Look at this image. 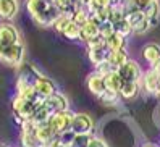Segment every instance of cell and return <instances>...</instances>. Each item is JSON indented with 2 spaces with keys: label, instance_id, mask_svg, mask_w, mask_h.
<instances>
[{
  "label": "cell",
  "instance_id": "obj_13",
  "mask_svg": "<svg viewBox=\"0 0 160 147\" xmlns=\"http://www.w3.org/2000/svg\"><path fill=\"white\" fill-rule=\"evenodd\" d=\"M36 137L39 141L41 145H49L52 144L55 139L58 137V134L53 131V128L50 126V123H42V125H37L36 126Z\"/></svg>",
  "mask_w": 160,
  "mask_h": 147
},
{
  "label": "cell",
  "instance_id": "obj_34",
  "mask_svg": "<svg viewBox=\"0 0 160 147\" xmlns=\"http://www.w3.org/2000/svg\"><path fill=\"white\" fill-rule=\"evenodd\" d=\"M74 137H76V133L70 130V131H65V133L58 134V141H60V144L70 147L73 144V141H74Z\"/></svg>",
  "mask_w": 160,
  "mask_h": 147
},
{
  "label": "cell",
  "instance_id": "obj_15",
  "mask_svg": "<svg viewBox=\"0 0 160 147\" xmlns=\"http://www.w3.org/2000/svg\"><path fill=\"white\" fill-rule=\"evenodd\" d=\"M20 10V3L18 0H0V18L3 21H10L16 16Z\"/></svg>",
  "mask_w": 160,
  "mask_h": 147
},
{
  "label": "cell",
  "instance_id": "obj_25",
  "mask_svg": "<svg viewBox=\"0 0 160 147\" xmlns=\"http://www.w3.org/2000/svg\"><path fill=\"white\" fill-rule=\"evenodd\" d=\"M53 113L50 112V110L49 108H47L44 104L39 107V108H37L36 110V113L32 115V118H31V121L37 126V125H42V123H47V121H49L50 120V116H52Z\"/></svg>",
  "mask_w": 160,
  "mask_h": 147
},
{
  "label": "cell",
  "instance_id": "obj_4",
  "mask_svg": "<svg viewBox=\"0 0 160 147\" xmlns=\"http://www.w3.org/2000/svg\"><path fill=\"white\" fill-rule=\"evenodd\" d=\"M23 58H24V45H23V42H18V44L10 45V47H5L3 57L0 61L8 66L18 68L23 65Z\"/></svg>",
  "mask_w": 160,
  "mask_h": 147
},
{
  "label": "cell",
  "instance_id": "obj_42",
  "mask_svg": "<svg viewBox=\"0 0 160 147\" xmlns=\"http://www.w3.org/2000/svg\"><path fill=\"white\" fill-rule=\"evenodd\" d=\"M3 52H5V45L0 42V60H2V57H3Z\"/></svg>",
  "mask_w": 160,
  "mask_h": 147
},
{
  "label": "cell",
  "instance_id": "obj_36",
  "mask_svg": "<svg viewBox=\"0 0 160 147\" xmlns=\"http://www.w3.org/2000/svg\"><path fill=\"white\" fill-rule=\"evenodd\" d=\"M113 32H115V29H113V26H112L108 21L107 23H102L99 26V36H100L102 39H107L108 36H112Z\"/></svg>",
  "mask_w": 160,
  "mask_h": 147
},
{
  "label": "cell",
  "instance_id": "obj_33",
  "mask_svg": "<svg viewBox=\"0 0 160 147\" xmlns=\"http://www.w3.org/2000/svg\"><path fill=\"white\" fill-rule=\"evenodd\" d=\"M118 97H120L118 92H113V91H105V92H103L99 99H100L105 105H112V104H117Z\"/></svg>",
  "mask_w": 160,
  "mask_h": 147
},
{
  "label": "cell",
  "instance_id": "obj_31",
  "mask_svg": "<svg viewBox=\"0 0 160 147\" xmlns=\"http://www.w3.org/2000/svg\"><path fill=\"white\" fill-rule=\"evenodd\" d=\"M115 5H121V0H92L88 8H110Z\"/></svg>",
  "mask_w": 160,
  "mask_h": 147
},
{
  "label": "cell",
  "instance_id": "obj_23",
  "mask_svg": "<svg viewBox=\"0 0 160 147\" xmlns=\"http://www.w3.org/2000/svg\"><path fill=\"white\" fill-rule=\"evenodd\" d=\"M103 81H105L107 91H113V92H120L121 86H123V79L120 78L117 71H110L107 76H103Z\"/></svg>",
  "mask_w": 160,
  "mask_h": 147
},
{
  "label": "cell",
  "instance_id": "obj_32",
  "mask_svg": "<svg viewBox=\"0 0 160 147\" xmlns=\"http://www.w3.org/2000/svg\"><path fill=\"white\" fill-rule=\"evenodd\" d=\"M144 12H141V10H133V12H129V13H126V20H128V23L131 24V27H134L136 24H139L141 21L144 20Z\"/></svg>",
  "mask_w": 160,
  "mask_h": 147
},
{
  "label": "cell",
  "instance_id": "obj_44",
  "mask_svg": "<svg viewBox=\"0 0 160 147\" xmlns=\"http://www.w3.org/2000/svg\"><path fill=\"white\" fill-rule=\"evenodd\" d=\"M157 97L160 99V87H158V91H157Z\"/></svg>",
  "mask_w": 160,
  "mask_h": 147
},
{
  "label": "cell",
  "instance_id": "obj_10",
  "mask_svg": "<svg viewBox=\"0 0 160 147\" xmlns=\"http://www.w3.org/2000/svg\"><path fill=\"white\" fill-rule=\"evenodd\" d=\"M0 42H2L5 47H10V45H13V44L21 42L20 32H18L16 26L12 24L10 21H2L0 23Z\"/></svg>",
  "mask_w": 160,
  "mask_h": 147
},
{
  "label": "cell",
  "instance_id": "obj_29",
  "mask_svg": "<svg viewBox=\"0 0 160 147\" xmlns=\"http://www.w3.org/2000/svg\"><path fill=\"white\" fill-rule=\"evenodd\" d=\"M113 29H115V32L117 34H120V36H123V37H129L131 34H133V27H131V24L128 23V20L125 18L123 21H120V23H117L115 26H113Z\"/></svg>",
  "mask_w": 160,
  "mask_h": 147
},
{
  "label": "cell",
  "instance_id": "obj_21",
  "mask_svg": "<svg viewBox=\"0 0 160 147\" xmlns=\"http://www.w3.org/2000/svg\"><path fill=\"white\" fill-rule=\"evenodd\" d=\"M128 60H129V58H128V52H126V50L110 52V53H108V58H107L108 65L112 66V70H115V71H117L120 66H123Z\"/></svg>",
  "mask_w": 160,
  "mask_h": 147
},
{
  "label": "cell",
  "instance_id": "obj_12",
  "mask_svg": "<svg viewBox=\"0 0 160 147\" xmlns=\"http://www.w3.org/2000/svg\"><path fill=\"white\" fill-rule=\"evenodd\" d=\"M141 86L144 87L146 92L152 94V96H157V91L160 87V76L157 75L152 68H149L147 71L142 73V78H141Z\"/></svg>",
  "mask_w": 160,
  "mask_h": 147
},
{
  "label": "cell",
  "instance_id": "obj_41",
  "mask_svg": "<svg viewBox=\"0 0 160 147\" xmlns=\"http://www.w3.org/2000/svg\"><path fill=\"white\" fill-rule=\"evenodd\" d=\"M150 68H152V70H154V71L157 73V75L160 76V60H158V61L155 63V65H154V66H150Z\"/></svg>",
  "mask_w": 160,
  "mask_h": 147
},
{
  "label": "cell",
  "instance_id": "obj_39",
  "mask_svg": "<svg viewBox=\"0 0 160 147\" xmlns=\"http://www.w3.org/2000/svg\"><path fill=\"white\" fill-rule=\"evenodd\" d=\"M78 2H79V5H81V7L88 8V7L91 5V2H92V0H78Z\"/></svg>",
  "mask_w": 160,
  "mask_h": 147
},
{
  "label": "cell",
  "instance_id": "obj_6",
  "mask_svg": "<svg viewBox=\"0 0 160 147\" xmlns=\"http://www.w3.org/2000/svg\"><path fill=\"white\" fill-rule=\"evenodd\" d=\"M117 73L123 81H129V82H141V78H142L141 65L134 60H128L123 66H120L117 70Z\"/></svg>",
  "mask_w": 160,
  "mask_h": 147
},
{
  "label": "cell",
  "instance_id": "obj_26",
  "mask_svg": "<svg viewBox=\"0 0 160 147\" xmlns=\"http://www.w3.org/2000/svg\"><path fill=\"white\" fill-rule=\"evenodd\" d=\"M126 18V13L123 10V7L121 5H115V7H110V13H108V23L112 26H115L117 23L123 21Z\"/></svg>",
  "mask_w": 160,
  "mask_h": 147
},
{
  "label": "cell",
  "instance_id": "obj_40",
  "mask_svg": "<svg viewBox=\"0 0 160 147\" xmlns=\"http://www.w3.org/2000/svg\"><path fill=\"white\" fill-rule=\"evenodd\" d=\"M50 147H67V145H63V144H60V141H58V137H57V139H55L52 144H49Z\"/></svg>",
  "mask_w": 160,
  "mask_h": 147
},
{
  "label": "cell",
  "instance_id": "obj_8",
  "mask_svg": "<svg viewBox=\"0 0 160 147\" xmlns=\"http://www.w3.org/2000/svg\"><path fill=\"white\" fill-rule=\"evenodd\" d=\"M34 89H36V94L39 99L45 100L47 97H50L52 94L57 92V87H55V82L47 78L45 75H42V73H39L34 81Z\"/></svg>",
  "mask_w": 160,
  "mask_h": 147
},
{
  "label": "cell",
  "instance_id": "obj_20",
  "mask_svg": "<svg viewBox=\"0 0 160 147\" xmlns=\"http://www.w3.org/2000/svg\"><path fill=\"white\" fill-rule=\"evenodd\" d=\"M144 16L149 21L150 27H155L158 24V21H160V3H158V0H152V2H150V5L144 10Z\"/></svg>",
  "mask_w": 160,
  "mask_h": 147
},
{
  "label": "cell",
  "instance_id": "obj_18",
  "mask_svg": "<svg viewBox=\"0 0 160 147\" xmlns=\"http://www.w3.org/2000/svg\"><path fill=\"white\" fill-rule=\"evenodd\" d=\"M99 23H96L94 20H91L89 18V21L86 24H82L81 26V32H79V41H82L84 44H88L89 41L92 39H96L97 36H99Z\"/></svg>",
  "mask_w": 160,
  "mask_h": 147
},
{
  "label": "cell",
  "instance_id": "obj_9",
  "mask_svg": "<svg viewBox=\"0 0 160 147\" xmlns=\"http://www.w3.org/2000/svg\"><path fill=\"white\" fill-rule=\"evenodd\" d=\"M20 126H21V134H20L21 147H39L41 144L36 137V125L31 120H26Z\"/></svg>",
  "mask_w": 160,
  "mask_h": 147
},
{
  "label": "cell",
  "instance_id": "obj_7",
  "mask_svg": "<svg viewBox=\"0 0 160 147\" xmlns=\"http://www.w3.org/2000/svg\"><path fill=\"white\" fill-rule=\"evenodd\" d=\"M94 120L91 118V115L78 112L73 116V125H71V131H74L76 134H92L94 133Z\"/></svg>",
  "mask_w": 160,
  "mask_h": 147
},
{
  "label": "cell",
  "instance_id": "obj_19",
  "mask_svg": "<svg viewBox=\"0 0 160 147\" xmlns=\"http://www.w3.org/2000/svg\"><path fill=\"white\" fill-rule=\"evenodd\" d=\"M105 41V45L108 52H117V50H126V45H128V41L126 37H123V36H120L117 32H113L112 36H108Z\"/></svg>",
  "mask_w": 160,
  "mask_h": 147
},
{
  "label": "cell",
  "instance_id": "obj_37",
  "mask_svg": "<svg viewBox=\"0 0 160 147\" xmlns=\"http://www.w3.org/2000/svg\"><path fill=\"white\" fill-rule=\"evenodd\" d=\"M96 70V73H99L100 76H107L110 71H115V70H112V66L108 65V61H103V63H100V65H97V66H94Z\"/></svg>",
  "mask_w": 160,
  "mask_h": 147
},
{
  "label": "cell",
  "instance_id": "obj_28",
  "mask_svg": "<svg viewBox=\"0 0 160 147\" xmlns=\"http://www.w3.org/2000/svg\"><path fill=\"white\" fill-rule=\"evenodd\" d=\"M89 18H91V15H89V12H88V8L81 7V8H78V10L71 15V21L81 27L82 24H86V23L89 21Z\"/></svg>",
  "mask_w": 160,
  "mask_h": 147
},
{
  "label": "cell",
  "instance_id": "obj_30",
  "mask_svg": "<svg viewBox=\"0 0 160 147\" xmlns=\"http://www.w3.org/2000/svg\"><path fill=\"white\" fill-rule=\"evenodd\" d=\"M92 137L94 134H76V137H74V141L70 147H89Z\"/></svg>",
  "mask_w": 160,
  "mask_h": 147
},
{
  "label": "cell",
  "instance_id": "obj_24",
  "mask_svg": "<svg viewBox=\"0 0 160 147\" xmlns=\"http://www.w3.org/2000/svg\"><path fill=\"white\" fill-rule=\"evenodd\" d=\"M152 0H121V7H123L125 13H129L133 10H141L144 12L146 8L150 5Z\"/></svg>",
  "mask_w": 160,
  "mask_h": 147
},
{
  "label": "cell",
  "instance_id": "obj_43",
  "mask_svg": "<svg viewBox=\"0 0 160 147\" xmlns=\"http://www.w3.org/2000/svg\"><path fill=\"white\" fill-rule=\"evenodd\" d=\"M142 147H157V145H155V144H150V142H147V144H144Z\"/></svg>",
  "mask_w": 160,
  "mask_h": 147
},
{
  "label": "cell",
  "instance_id": "obj_35",
  "mask_svg": "<svg viewBox=\"0 0 160 147\" xmlns=\"http://www.w3.org/2000/svg\"><path fill=\"white\" fill-rule=\"evenodd\" d=\"M70 20H71V18H68V16H65V15H60L58 18H57V21H55L53 23V29L55 31H57V32H63V29H65V27H67V24L70 23Z\"/></svg>",
  "mask_w": 160,
  "mask_h": 147
},
{
  "label": "cell",
  "instance_id": "obj_2",
  "mask_svg": "<svg viewBox=\"0 0 160 147\" xmlns=\"http://www.w3.org/2000/svg\"><path fill=\"white\" fill-rule=\"evenodd\" d=\"M44 104V100H37V102H29V100H24L21 97L15 96V99L12 100V110L15 115V120L18 125H21L26 120H31L32 115L36 113V110Z\"/></svg>",
  "mask_w": 160,
  "mask_h": 147
},
{
  "label": "cell",
  "instance_id": "obj_27",
  "mask_svg": "<svg viewBox=\"0 0 160 147\" xmlns=\"http://www.w3.org/2000/svg\"><path fill=\"white\" fill-rule=\"evenodd\" d=\"M79 32H81V27H79L78 24H74V23L70 20V23L67 24V27L63 29L62 36H65L68 41H79Z\"/></svg>",
  "mask_w": 160,
  "mask_h": 147
},
{
  "label": "cell",
  "instance_id": "obj_5",
  "mask_svg": "<svg viewBox=\"0 0 160 147\" xmlns=\"http://www.w3.org/2000/svg\"><path fill=\"white\" fill-rule=\"evenodd\" d=\"M73 116L74 113L71 110H65V112H58V113H53L50 116V126L53 128V131L57 134H62L65 131H70L71 130V125H73Z\"/></svg>",
  "mask_w": 160,
  "mask_h": 147
},
{
  "label": "cell",
  "instance_id": "obj_11",
  "mask_svg": "<svg viewBox=\"0 0 160 147\" xmlns=\"http://www.w3.org/2000/svg\"><path fill=\"white\" fill-rule=\"evenodd\" d=\"M44 105L50 110L52 113H58V112H65V110H70V104L68 99L65 94L62 92H55L50 97H47L44 100Z\"/></svg>",
  "mask_w": 160,
  "mask_h": 147
},
{
  "label": "cell",
  "instance_id": "obj_16",
  "mask_svg": "<svg viewBox=\"0 0 160 147\" xmlns=\"http://www.w3.org/2000/svg\"><path fill=\"white\" fill-rule=\"evenodd\" d=\"M141 55H142V58H144L146 63H149L150 66H154L155 63L160 60V45L155 44V42H149V44H146L142 47Z\"/></svg>",
  "mask_w": 160,
  "mask_h": 147
},
{
  "label": "cell",
  "instance_id": "obj_14",
  "mask_svg": "<svg viewBox=\"0 0 160 147\" xmlns=\"http://www.w3.org/2000/svg\"><path fill=\"white\" fill-rule=\"evenodd\" d=\"M86 86H88V89H89V92H92L96 97H100V96L107 91L103 76H100L99 73H96V71H92L91 75L86 78Z\"/></svg>",
  "mask_w": 160,
  "mask_h": 147
},
{
  "label": "cell",
  "instance_id": "obj_46",
  "mask_svg": "<svg viewBox=\"0 0 160 147\" xmlns=\"http://www.w3.org/2000/svg\"><path fill=\"white\" fill-rule=\"evenodd\" d=\"M0 147H7V145H3V144H0Z\"/></svg>",
  "mask_w": 160,
  "mask_h": 147
},
{
  "label": "cell",
  "instance_id": "obj_22",
  "mask_svg": "<svg viewBox=\"0 0 160 147\" xmlns=\"http://www.w3.org/2000/svg\"><path fill=\"white\" fill-rule=\"evenodd\" d=\"M141 91V82H129V81H123V86L120 89V97L121 99H134Z\"/></svg>",
  "mask_w": 160,
  "mask_h": 147
},
{
  "label": "cell",
  "instance_id": "obj_17",
  "mask_svg": "<svg viewBox=\"0 0 160 147\" xmlns=\"http://www.w3.org/2000/svg\"><path fill=\"white\" fill-rule=\"evenodd\" d=\"M50 2L60 12V15H65L68 18H71V15L76 12L78 8H81L78 0H50Z\"/></svg>",
  "mask_w": 160,
  "mask_h": 147
},
{
  "label": "cell",
  "instance_id": "obj_38",
  "mask_svg": "<svg viewBox=\"0 0 160 147\" xmlns=\"http://www.w3.org/2000/svg\"><path fill=\"white\" fill-rule=\"evenodd\" d=\"M89 147H108V144L102 139V137H97V136H94L92 137V141L89 144Z\"/></svg>",
  "mask_w": 160,
  "mask_h": 147
},
{
  "label": "cell",
  "instance_id": "obj_3",
  "mask_svg": "<svg viewBox=\"0 0 160 147\" xmlns=\"http://www.w3.org/2000/svg\"><path fill=\"white\" fill-rule=\"evenodd\" d=\"M86 45H88V57H89V61L92 63L94 66H97V65H100V63L107 61L110 52H108L107 45H105V41H103L100 36H97L96 39L89 41Z\"/></svg>",
  "mask_w": 160,
  "mask_h": 147
},
{
  "label": "cell",
  "instance_id": "obj_45",
  "mask_svg": "<svg viewBox=\"0 0 160 147\" xmlns=\"http://www.w3.org/2000/svg\"><path fill=\"white\" fill-rule=\"evenodd\" d=\"M39 147H50V145H39Z\"/></svg>",
  "mask_w": 160,
  "mask_h": 147
},
{
  "label": "cell",
  "instance_id": "obj_47",
  "mask_svg": "<svg viewBox=\"0 0 160 147\" xmlns=\"http://www.w3.org/2000/svg\"><path fill=\"white\" fill-rule=\"evenodd\" d=\"M158 115H160V110H158Z\"/></svg>",
  "mask_w": 160,
  "mask_h": 147
},
{
  "label": "cell",
  "instance_id": "obj_1",
  "mask_svg": "<svg viewBox=\"0 0 160 147\" xmlns=\"http://www.w3.org/2000/svg\"><path fill=\"white\" fill-rule=\"evenodd\" d=\"M26 10L39 26H53L60 16V12L50 0H26Z\"/></svg>",
  "mask_w": 160,
  "mask_h": 147
}]
</instances>
